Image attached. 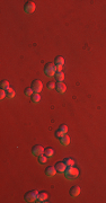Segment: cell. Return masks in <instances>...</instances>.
I'll return each instance as SVG.
<instances>
[{"label":"cell","instance_id":"obj_12","mask_svg":"<svg viewBox=\"0 0 106 203\" xmlns=\"http://www.w3.org/2000/svg\"><path fill=\"white\" fill-rule=\"evenodd\" d=\"M31 97H32V103H33V104H37V103H40V100H41V96H40V94L34 93Z\"/></svg>","mask_w":106,"mask_h":203},{"label":"cell","instance_id":"obj_15","mask_svg":"<svg viewBox=\"0 0 106 203\" xmlns=\"http://www.w3.org/2000/svg\"><path fill=\"white\" fill-rule=\"evenodd\" d=\"M44 155L46 156L47 158H52L53 156H54V150L51 149V148L45 149V150H44Z\"/></svg>","mask_w":106,"mask_h":203},{"label":"cell","instance_id":"obj_13","mask_svg":"<svg viewBox=\"0 0 106 203\" xmlns=\"http://www.w3.org/2000/svg\"><path fill=\"white\" fill-rule=\"evenodd\" d=\"M54 77L56 79V81H63V79H64V73L62 72V71H56L55 74H54Z\"/></svg>","mask_w":106,"mask_h":203},{"label":"cell","instance_id":"obj_6","mask_svg":"<svg viewBox=\"0 0 106 203\" xmlns=\"http://www.w3.org/2000/svg\"><path fill=\"white\" fill-rule=\"evenodd\" d=\"M43 151H44L43 147H42V146H40V145H37V146H35V147H33V149H32V155H33V156H35V157H40L41 155H43Z\"/></svg>","mask_w":106,"mask_h":203},{"label":"cell","instance_id":"obj_20","mask_svg":"<svg viewBox=\"0 0 106 203\" xmlns=\"http://www.w3.org/2000/svg\"><path fill=\"white\" fill-rule=\"evenodd\" d=\"M1 88L2 89H8L9 88V81L8 80H2L1 81Z\"/></svg>","mask_w":106,"mask_h":203},{"label":"cell","instance_id":"obj_23","mask_svg":"<svg viewBox=\"0 0 106 203\" xmlns=\"http://www.w3.org/2000/svg\"><path fill=\"white\" fill-rule=\"evenodd\" d=\"M33 93H34V90L32 88H26L25 89V95L26 96H32L33 95Z\"/></svg>","mask_w":106,"mask_h":203},{"label":"cell","instance_id":"obj_16","mask_svg":"<svg viewBox=\"0 0 106 203\" xmlns=\"http://www.w3.org/2000/svg\"><path fill=\"white\" fill-rule=\"evenodd\" d=\"M54 65L55 66H63L64 65V59L62 56H56L54 60Z\"/></svg>","mask_w":106,"mask_h":203},{"label":"cell","instance_id":"obj_14","mask_svg":"<svg viewBox=\"0 0 106 203\" xmlns=\"http://www.w3.org/2000/svg\"><path fill=\"white\" fill-rule=\"evenodd\" d=\"M60 142H61V145L62 146H68L70 143V137H68L67 134H64L63 135V138L60 140Z\"/></svg>","mask_w":106,"mask_h":203},{"label":"cell","instance_id":"obj_8","mask_svg":"<svg viewBox=\"0 0 106 203\" xmlns=\"http://www.w3.org/2000/svg\"><path fill=\"white\" fill-rule=\"evenodd\" d=\"M54 167L58 173H64V170H66V168H67L66 164H64L63 161H58V163L54 165Z\"/></svg>","mask_w":106,"mask_h":203},{"label":"cell","instance_id":"obj_17","mask_svg":"<svg viewBox=\"0 0 106 203\" xmlns=\"http://www.w3.org/2000/svg\"><path fill=\"white\" fill-rule=\"evenodd\" d=\"M14 96H15L14 89H11V88L6 89V97L7 98H14Z\"/></svg>","mask_w":106,"mask_h":203},{"label":"cell","instance_id":"obj_11","mask_svg":"<svg viewBox=\"0 0 106 203\" xmlns=\"http://www.w3.org/2000/svg\"><path fill=\"white\" fill-rule=\"evenodd\" d=\"M47 194L45 192H42V193H39V197H37L36 202H47Z\"/></svg>","mask_w":106,"mask_h":203},{"label":"cell","instance_id":"obj_19","mask_svg":"<svg viewBox=\"0 0 106 203\" xmlns=\"http://www.w3.org/2000/svg\"><path fill=\"white\" fill-rule=\"evenodd\" d=\"M59 131H60V132H62L63 134H67V132H68V126L66 125V124H62V125H60Z\"/></svg>","mask_w":106,"mask_h":203},{"label":"cell","instance_id":"obj_18","mask_svg":"<svg viewBox=\"0 0 106 203\" xmlns=\"http://www.w3.org/2000/svg\"><path fill=\"white\" fill-rule=\"evenodd\" d=\"M63 163L66 164L67 167H70V166H73V165H75V160L71 159V158H66V159L63 160Z\"/></svg>","mask_w":106,"mask_h":203},{"label":"cell","instance_id":"obj_26","mask_svg":"<svg viewBox=\"0 0 106 203\" xmlns=\"http://www.w3.org/2000/svg\"><path fill=\"white\" fill-rule=\"evenodd\" d=\"M62 68H63V66H55L56 71H62Z\"/></svg>","mask_w":106,"mask_h":203},{"label":"cell","instance_id":"obj_7","mask_svg":"<svg viewBox=\"0 0 106 203\" xmlns=\"http://www.w3.org/2000/svg\"><path fill=\"white\" fill-rule=\"evenodd\" d=\"M55 89H56V92L60 93V94H64L66 93V85L63 84L62 81H56V84H55Z\"/></svg>","mask_w":106,"mask_h":203},{"label":"cell","instance_id":"obj_3","mask_svg":"<svg viewBox=\"0 0 106 203\" xmlns=\"http://www.w3.org/2000/svg\"><path fill=\"white\" fill-rule=\"evenodd\" d=\"M39 197V193L36 191H31L25 194V201L27 202H36Z\"/></svg>","mask_w":106,"mask_h":203},{"label":"cell","instance_id":"obj_1","mask_svg":"<svg viewBox=\"0 0 106 203\" xmlns=\"http://www.w3.org/2000/svg\"><path fill=\"white\" fill-rule=\"evenodd\" d=\"M64 176H66L67 179H75L79 176V169L76 168L73 166L67 167L66 170H64Z\"/></svg>","mask_w":106,"mask_h":203},{"label":"cell","instance_id":"obj_2","mask_svg":"<svg viewBox=\"0 0 106 203\" xmlns=\"http://www.w3.org/2000/svg\"><path fill=\"white\" fill-rule=\"evenodd\" d=\"M55 72H56V69H55L54 63H47V65L44 67V73L46 77L52 78L55 74Z\"/></svg>","mask_w":106,"mask_h":203},{"label":"cell","instance_id":"obj_9","mask_svg":"<svg viewBox=\"0 0 106 203\" xmlns=\"http://www.w3.org/2000/svg\"><path fill=\"white\" fill-rule=\"evenodd\" d=\"M80 187L79 186H73V187H71L70 189V196H72V197H77L79 194H80Z\"/></svg>","mask_w":106,"mask_h":203},{"label":"cell","instance_id":"obj_25","mask_svg":"<svg viewBox=\"0 0 106 203\" xmlns=\"http://www.w3.org/2000/svg\"><path fill=\"white\" fill-rule=\"evenodd\" d=\"M5 97H6V90L5 89H1V90H0V98L3 99Z\"/></svg>","mask_w":106,"mask_h":203},{"label":"cell","instance_id":"obj_10","mask_svg":"<svg viewBox=\"0 0 106 203\" xmlns=\"http://www.w3.org/2000/svg\"><path fill=\"white\" fill-rule=\"evenodd\" d=\"M56 173H58V172H56L55 167H52V166L47 167L46 169H45V174H46L47 177H53V176H54Z\"/></svg>","mask_w":106,"mask_h":203},{"label":"cell","instance_id":"obj_24","mask_svg":"<svg viewBox=\"0 0 106 203\" xmlns=\"http://www.w3.org/2000/svg\"><path fill=\"white\" fill-rule=\"evenodd\" d=\"M46 87L47 89H53V88H55V82H53V81H50V82H47V85H46Z\"/></svg>","mask_w":106,"mask_h":203},{"label":"cell","instance_id":"obj_21","mask_svg":"<svg viewBox=\"0 0 106 203\" xmlns=\"http://www.w3.org/2000/svg\"><path fill=\"white\" fill-rule=\"evenodd\" d=\"M46 160H47V157L46 156H45V155H41L40 157H39V163L40 164H45V163H46Z\"/></svg>","mask_w":106,"mask_h":203},{"label":"cell","instance_id":"obj_5","mask_svg":"<svg viewBox=\"0 0 106 203\" xmlns=\"http://www.w3.org/2000/svg\"><path fill=\"white\" fill-rule=\"evenodd\" d=\"M35 8H36V6L33 1H27L24 6V10H25L26 14H32L33 11L35 10Z\"/></svg>","mask_w":106,"mask_h":203},{"label":"cell","instance_id":"obj_22","mask_svg":"<svg viewBox=\"0 0 106 203\" xmlns=\"http://www.w3.org/2000/svg\"><path fill=\"white\" fill-rule=\"evenodd\" d=\"M63 133L62 132H60V131L58 130V131H55V133H54V137L56 138V139H59V140H61V139L63 138Z\"/></svg>","mask_w":106,"mask_h":203},{"label":"cell","instance_id":"obj_4","mask_svg":"<svg viewBox=\"0 0 106 203\" xmlns=\"http://www.w3.org/2000/svg\"><path fill=\"white\" fill-rule=\"evenodd\" d=\"M42 87H43V85H42V81L41 80H34L33 82H32V89L34 90V93H36V94H39V93H41V90H42Z\"/></svg>","mask_w":106,"mask_h":203}]
</instances>
